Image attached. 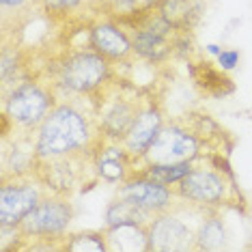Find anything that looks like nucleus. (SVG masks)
Returning <instances> with one entry per match:
<instances>
[{"label":"nucleus","instance_id":"f3484780","mask_svg":"<svg viewBox=\"0 0 252 252\" xmlns=\"http://www.w3.org/2000/svg\"><path fill=\"white\" fill-rule=\"evenodd\" d=\"M158 9L177 31L186 32L200 20L203 0H162Z\"/></svg>","mask_w":252,"mask_h":252},{"label":"nucleus","instance_id":"a878e982","mask_svg":"<svg viewBox=\"0 0 252 252\" xmlns=\"http://www.w3.org/2000/svg\"><path fill=\"white\" fill-rule=\"evenodd\" d=\"M18 63H20V59H18V50H11L9 45H4L2 48V61H0V76H2V82L7 84L9 82V76L13 73L15 76V71H18Z\"/></svg>","mask_w":252,"mask_h":252},{"label":"nucleus","instance_id":"5701e85b","mask_svg":"<svg viewBox=\"0 0 252 252\" xmlns=\"http://www.w3.org/2000/svg\"><path fill=\"white\" fill-rule=\"evenodd\" d=\"M159 2L162 0H110V7L117 18H127V15H138L156 9Z\"/></svg>","mask_w":252,"mask_h":252},{"label":"nucleus","instance_id":"1a4fd4ad","mask_svg":"<svg viewBox=\"0 0 252 252\" xmlns=\"http://www.w3.org/2000/svg\"><path fill=\"white\" fill-rule=\"evenodd\" d=\"M196 250V231L168 211L149 222V252H188Z\"/></svg>","mask_w":252,"mask_h":252},{"label":"nucleus","instance_id":"423d86ee","mask_svg":"<svg viewBox=\"0 0 252 252\" xmlns=\"http://www.w3.org/2000/svg\"><path fill=\"white\" fill-rule=\"evenodd\" d=\"M43 198V186L31 177H11L0 186V226H20Z\"/></svg>","mask_w":252,"mask_h":252},{"label":"nucleus","instance_id":"9b49d317","mask_svg":"<svg viewBox=\"0 0 252 252\" xmlns=\"http://www.w3.org/2000/svg\"><path fill=\"white\" fill-rule=\"evenodd\" d=\"M119 196L134 200L142 209L158 216V214H164V211H168L173 207L175 192L170 190L168 186H162V183L140 175V177H136V179H125L123 186L119 188Z\"/></svg>","mask_w":252,"mask_h":252},{"label":"nucleus","instance_id":"6ab92c4d","mask_svg":"<svg viewBox=\"0 0 252 252\" xmlns=\"http://www.w3.org/2000/svg\"><path fill=\"white\" fill-rule=\"evenodd\" d=\"M131 156L123 149V145L119 149H106L101 151V156L97 158V175L101 177L104 181H110V183H119V181H125L127 179V159Z\"/></svg>","mask_w":252,"mask_h":252},{"label":"nucleus","instance_id":"c85d7f7f","mask_svg":"<svg viewBox=\"0 0 252 252\" xmlns=\"http://www.w3.org/2000/svg\"><path fill=\"white\" fill-rule=\"evenodd\" d=\"M246 248H248V250H252V242H250V244H248V246H246Z\"/></svg>","mask_w":252,"mask_h":252},{"label":"nucleus","instance_id":"20e7f679","mask_svg":"<svg viewBox=\"0 0 252 252\" xmlns=\"http://www.w3.org/2000/svg\"><path fill=\"white\" fill-rule=\"evenodd\" d=\"M54 108L52 95L37 82H22L4 95V117L13 123V127L24 131H35L43 119Z\"/></svg>","mask_w":252,"mask_h":252},{"label":"nucleus","instance_id":"412c9836","mask_svg":"<svg viewBox=\"0 0 252 252\" xmlns=\"http://www.w3.org/2000/svg\"><path fill=\"white\" fill-rule=\"evenodd\" d=\"M192 170V162H177V164H147L145 175L149 179L162 183V186H175L179 183L186 175H190Z\"/></svg>","mask_w":252,"mask_h":252},{"label":"nucleus","instance_id":"6e6552de","mask_svg":"<svg viewBox=\"0 0 252 252\" xmlns=\"http://www.w3.org/2000/svg\"><path fill=\"white\" fill-rule=\"evenodd\" d=\"M233 186V179L226 181L222 173L209 168H192L190 175L177 183L175 194L200 207H220L224 200H228V190Z\"/></svg>","mask_w":252,"mask_h":252},{"label":"nucleus","instance_id":"393cba45","mask_svg":"<svg viewBox=\"0 0 252 252\" xmlns=\"http://www.w3.org/2000/svg\"><path fill=\"white\" fill-rule=\"evenodd\" d=\"M84 0H39V7H41L48 15H67L73 9H78Z\"/></svg>","mask_w":252,"mask_h":252},{"label":"nucleus","instance_id":"a211bd4d","mask_svg":"<svg viewBox=\"0 0 252 252\" xmlns=\"http://www.w3.org/2000/svg\"><path fill=\"white\" fill-rule=\"evenodd\" d=\"M151 211L142 209L140 205H136L134 200H127L123 196H117L110 205L106 207L104 222L108 226H119V224H149L153 220Z\"/></svg>","mask_w":252,"mask_h":252},{"label":"nucleus","instance_id":"aec40b11","mask_svg":"<svg viewBox=\"0 0 252 252\" xmlns=\"http://www.w3.org/2000/svg\"><path fill=\"white\" fill-rule=\"evenodd\" d=\"M226 246V228L220 216L211 214L196 231V250H222Z\"/></svg>","mask_w":252,"mask_h":252},{"label":"nucleus","instance_id":"bb28decb","mask_svg":"<svg viewBox=\"0 0 252 252\" xmlns=\"http://www.w3.org/2000/svg\"><path fill=\"white\" fill-rule=\"evenodd\" d=\"M239 61H242V54H239L237 50H233V48L222 50V52L218 54V65H220L224 71H233L235 67L239 65Z\"/></svg>","mask_w":252,"mask_h":252},{"label":"nucleus","instance_id":"4468645a","mask_svg":"<svg viewBox=\"0 0 252 252\" xmlns=\"http://www.w3.org/2000/svg\"><path fill=\"white\" fill-rule=\"evenodd\" d=\"M190 76L194 80V84H196L205 95L214 97V99H222V97L231 95L235 91L233 80L226 76L224 69H222L220 65L214 67V63H209V61H203V63H198V65H192L190 67Z\"/></svg>","mask_w":252,"mask_h":252},{"label":"nucleus","instance_id":"0eeeda50","mask_svg":"<svg viewBox=\"0 0 252 252\" xmlns=\"http://www.w3.org/2000/svg\"><path fill=\"white\" fill-rule=\"evenodd\" d=\"M198 158V140L190 129L181 125H164L145 151L147 164H177V162H192Z\"/></svg>","mask_w":252,"mask_h":252},{"label":"nucleus","instance_id":"b1692460","mask_svg":"<svg viewBox=\"0 0 252 252\" xmlns=\"http://www.w3.org/2000/svg\"><path fill=\"white\" fill-rule=\"evenodd\" d=\"M39 0H0V11H2V24H7L9 18H20L26 15L32 7H37Z\"/></svg>","mask_w":252,"mask_h":252},{"label":"nucleus","instance_id":"2eb2a0df","mask_svg":"<svg viewBox=\"0 0 252 252\" xmlns=\"http://www.w3.org/2000/svg\"><path fill=\"white\" fill-rule=\"evenodd\" d=\"M37 168V147L28 138L15 140L13 147H4L2 153V179L28 177Z\"/></svg>","mask_w":252,"mask_h":252},{"label":"nucleus","instance_id":"4be33fe9","mask_svg":"<svg viewBox=\"0 0 252 252\" xmlns=\"http://www.w3.org/2000/svg\"><path fill=\"white\" fill-rule=\"evenodd\" d=\"M63 248L71 252H110L108 250L106 231H84V233L71 235Z\"/></svg>","mask_w":252,"mask_h":252},{"label":"nucleus","instance_id":"ddd939ff","mask_svg":"<svg viewBox=\"0 0 252 252\" xmlns=\"http://www.w3.org/2000/svg\"><path fill=\"white\" fill-rule=\"evenodd\" d=\"M138 110H140V104L134 97H119V99H114L110 108L101 114V131H104V136L121 142L123 136L127 134V129L131 127V123H134Z\"/></svg>","mask_w":252,"mask_h":252},{"label":"nucleus","instance_id":"f257e3e1","mask_svg":"<svg viewBox=\"0 0 252 252\" xmlns=\"http://www.w3.org/2000/svg\"><path fill=\"white\" fill-rule=\"evenodd\" d=\"M37 166L71 162L84 151H93V129L89 119L71 104H56L37 129Z\"/></svg>","mask_w":252,"mask_h":252},{"label":"nucleus","instance_id":"dca6fc26","mask_svg":"<svg viewBox=\"0 0 252 252\" xmlns=\"http://www.w3.org/2000/svg\"><path fill=\"white\" fill-rule=\"evenodd\" d=\"M110 252H149V224H119L106 228Z\"/></svg>","mask_w":252,"mask_h":252},{"label":"nucleus","instance_id":"f8f14e48","mask_svg":"<svg viewBox=\"0 0 252 252\" xmlns=\"http://www.w3.org/2000/svg\"><path fill=\"white\" fill-rule=\"evenodd\" d=\"M91 50H95L110 63L127 61L134 52L129 35L114 22H101L91 28Z\"/></svg>","mask_w":252,"mask_h":252},{"label":"nucleus","instance_id":"7ed1b4c3","mask_svg":"<svg viewBox=\"0 0 252 252\" xmlns=\"http://www.w3.org/2000/svg\"><path fill=\"white\" fill-rule=\"evenodd\" d=\"M110 78V61L95 50L67 54L59 65V82L69 93L91 95L99 91Z\"/></svg>","mask_w":252,"mask_h":252},{"label":"nucleus","instance_id":"39448f33","mask_svg":"<svg viewBox=\"0 0 252 252\" xmlns=\"http://www.w3.org/2000/svg\"><path fill=\"white\" fill-rule=\"evenodd\" d=\"M73 218L71 203L63 196H43L39 205L20 222V233L24 237L59 239L67 231Z\"/></svg>","mask_w":252,"mask_h":252},{"label":"nucleus","instance_id":"f03ea898","mask_svg":"<svg viewBox=\"0 0 252 252\" xmlns=\"http://www.w3.org/2000/svg\"><path fill=\"white\" fill-rule=\"evenodd\" d=\"M119 22L131 26V48L134 52L147 61H164L166 56L173 54L177 45V35L181 31L170 24L168 20L159 13V9H151L138 15H127L119 18Z\"/></svg>","mask_w":252,"mask_h":252},{"label":"nucleus","instance_id":"cd10ccee","mask_svg":"<svg viewBox=\"0 0 252 252\" xmlns=\"http://www.w3.org/2000/svg\"><path fill=\"white\" fill-rule=\"evenodd\" d=\"M207 52H209V54H214V56H218V54L222 52V48H220L218 43H209V45H207Z\"/></svg>","mask_w":252,"mask_h":252},{"label":"nucleus","instance_id":"9d476101","mask_svg":"<svg viewBox=\"0 0 252 252\" xmlns=\"http://www.w3.org/2000/svg\"><path fill=\"white\" fill-rule=\"evenodd\" d=\"M162 127H164V117L159 106L153 104V101H147L145 106H140L131 127L123 136L121 145L131 158H142Z\"/></svg>","mask_w":252,"mask_h":252}]
</instances>
